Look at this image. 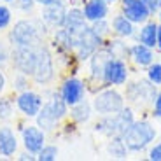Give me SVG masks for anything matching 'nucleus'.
I'll use <instances>...</instances> for the list:
<instances>
[{"mask_svg":"<svg viewBox=\"0 0 161 161\" xmlns=\"http://www.w3.org/2000/svg\"><path fill=\"white\" fill-rule=\"evenodd\" d=\"M14 23V14H12V9L9 7V4H0V32H5V30L11 28V25Z\"/></svg>","mask_w":161,"mask_h":161,"instance_id":"27","label":"nucleus"},{"mask_svg":"<svg viewBox=\"0 0 161 161\" xmlns=\"http://www.w3.org/2000/svg\"><path fill=\"white\" fill-rule=\"evenodd\" d=\"M58 154H60L58 145L47 144V142H46L44 147L37 153V159L39 161H54V159H58Z\"/></svg>","mask_w":161,"mask_h":161,"instance_id":"28","label":"nucleus"},{"mask_svg":"<svg viewBox=\"0 0 161 161\" xmlns=\"http://www.w3.org/2000/svg\"><path fill=\"white\" fill-rule=\"evenodd\" d=\"M95 32L102 37L103 40H107L110 35H112V30H110V21L109 19H100V21H95V23H89Z\"/></svg>","mask_w":161,"mask_h":161,"instance_id":"30","label":"nucleus"},{"mask_svg":"<svg viewBox=\"0 0 161 161\" xmlns=\"http://www.w3.org/2000/svg\"><path fill=\"white\" fill-rule=\"evenodd\" d=\"M128 58L133 61L135 67L138 69H147L151 63L156 58V53H154V47H149L145 44H140V42H135L128 47Z\"/></svg>","mask_w":161,"mask_h":161,"instance_id":"19","label":"nucleus"},{"mask_svg":"<svg viewBox=\"0 0 161 161\" xmlns=\"http://www.w3.org/2000/svg\"><path fill=\"white\" fill-rule=\"evenodd\" d=\"M147 158H149L151 161H161V140L158 142V144H154L153 147L149 149Z\"/></svg>","mask_w":161,"mask_h":161,"instance_id":"32","label":"nucleus"},{"mask_svg":"<svg viewBox=\"0 0 161 161\" xmlns=\"http://www.w3.org/2000/svg\"><path fill=\"white\" fill-rule=\"evenodd\" d=\"M11 44H9V40H0V69H4L7 65H11Z\"/></svg>","mask_w":161,"mask_h":161,"instance_id":"31","label":"nucleus"},{"mask_svg":"<svg viewBox=\"0 0 161 161\" xmlns=\"http://www.w3.org/2000/svg\"><path fill=\"white\" fill-rule=\"evenodd\" d=\"M44 103L40 112L35 116V123L44 130L46 133L54 131L61 125V121L69 116V105L63 102L58 91H46Z\"/></svg>","mask_w":161,"mask_h":161,"instance_id":"2","label":"nucleus"},{"mask_svg":"<svg viewBox=\"0 0 161 161\" xmlns=\"http://www.w3.org/2000/svg\"><path fill=\"white\" fill-rule=\"evenodd\" d=\"M0 2H4V4H14L16 0H0Z\"/></svg>","mask_w":161,"mask_h":161,"instance_id":"41","label":"nucleus"},{"mask_svg":"<svg viewBox=\"0 0 161 161\" xmlns=\"http://www.w3.org/2000/svg\"><path fill=\"white\" fill-rule=\"evenodd\" d=\"M145 5H147V9L151 11V14L153 16H156L158 14V11L161 9V4H159V0H142Z\"/></svg>","mask_w":161,"mask_h":161,"instance_id":"35","label":"nucleus"},{"mask_svg":"<svg viewBox=\"0 0 161 161\" xmlns=\"http://www.w3.org/2000/svg\"><path fill=\"white\" fill-rule=\"evenodd\" d=\"M130 79V69L128 63H126L123 58L112 56L109 58V61L105 63L103 69V88L105 86H112V88H119V86H125Z\"/></svg>","mask_w":161,"mask_h":161,"instance_id":"10","label":"nucleus"},{"mask_svg":"<svg viewBox=\"0 0 161 161\" xmlns=\"http://www.w3.org/2000/svg\"><path fill=\"white\" fill-rule=\"evenodd\" d=\"M159 63H161V60H159Z\"/></svg>","mask_w":161,"mask_h":161,"instance_id":"46","label":"nucleus"},{"mask_svg":"<svg viewBox=\"0 0 161 161\" xmlns=\"http://www.w3.org/2000/svg\"><path fill=\"white\" fill-rule=\"evenodd\" d=\"M109 58H112V53L105 47V46H102L98 51L93 53L88 60V79L91 82H95V84H98L100 88H103L102 79H103L105 63L109 61Z\"/></svg>","mask_w":161,"mask_h":161,"instance_id":"14","label":"nucleus"},{"mask_svg":"<svg viewBox=\"0 0 161 161\" xmlns=\"http://www.w3.org/2000/svg\"><path fill=\"white\" fill-rule=\"evenodd\" d=\"M16 107H14V100L7 98L5 95H0V125L2 123H9L16 116Z\"/></svg>","mask_w":161,"mask_h":161,"instance_id":"25","label":"nucleus"},{"mask_svg":"<svg viewBox=\"0 0 161 161\" xmlns=\"http://www.w3.org/2000/svg\"><path fill=\"white\" fill-rule=\"evenodd\" d=\"M91 105H93L95 114H98L100 117L112 116V114L119 112V110L126 105V98L117 88L105 86L100 91L95 93V97H93V100H91Z\"/></svg>","mask_w":161,"mask_h":161,"instance_id":"4","label":"nucleus"},{"mask_svg":"<svg viewBox=\"0 0 161 161\" xmlns=\"http://www.w3.org/2000/svg\"><path fill=\"white\" fill-rule=\"evenodd\" d=\"M69 4H53V5H44L40 9V21L44 23L46 28L49 30H56L63 26L65 21V14H67Z\"/></svg>","mask_w":161,"mask_h":161,"instance_id":"16","label":"nucleus"},{"mask_svg":"<svg viewBox=\"0 0 161 161\" xmlns=\"http://www.w3.org/2000/svg\"><path fill=\"white\" fill-rule=\"evenodd\" d=\"M19 151V137L11 125H0V158H14Z\"/></svg>","mask_w":161,"mask_h":161,"instance_id":"17","label":"nucleus"},{"mask_svg":"<svg viewBox=\"0 0 161 161\" xmlns=\"http://www.w3.org/2000/svg\"><path fill=\"white\" fill-rule=\"evenodd\" d=\"M147 74V80L153 82L154 86H161V63L159 61H153V63L145 69Z\"/></svg>","mask_w":161,"mask_h":161,"instance_id":"29","label":"nucleus"},{"mask_svg":"<svg viewBox=\"0 0 161 161\" xmlns=\"http://www.w3.org/2000/svg\"><path fill=\"white\" fill-rule=\"evenodd\" d=\"M56 77V65H54V53L49 49V46L40 44L37 47V63L35 70L32 74V80L37 86H49Z\"/></svg>","mask_w":161,"mask_h":161,"instance_id":"5","label":"nucleus"},{"mask_svg":"<svg viewBox=\"0 0 161 161\" xmlns=\"http://www.w3.org/2000/svg\"><path fill=\"white\" fill-rule=\"evenodd\" d=\"M19 142L25 151H28V153L37 156V153L47 142L46 140V131L37 123H25L19 128Z\"/></svg>","mask_w":161,"mask_h":161,"instance_id":"11","label":"nucleus"},{"mask_svg":"<svg viewBox=\"0 0 161 161\" xmlns=\"http://www.w3.org/2000/svg\"><path fill=\"white\" fill-rule=\"evenodd\" d=\"M107 2H109V4L112 5V4H116V2H119V0H107Z\"/></svg>","mask_w":161,"mask_h":161,"instance_id":"42","label":"nucleus"},{"mask_svg":"<svg viewBox=\"0 0 161 161\" xmlns=\"http://www.w3.org/2000/svg\"><path fill=\"white\" fill-rule=\"evenodd\" d=\"M88 23H95L100 19H107L110 14V4L107 0H84L80 4Z\"/></svg>","mask_w":161,"mask_h":161,"instance_id":"18","label":"nucleus"},{"mask_svg":"<svg viewBox=\"0 0 161 161\" xmlns=\"http://www.w3.org/2000/svg\"><path fill=\"white\" fill-rule=\"evenodd\" d=\"M128 147H126L123 137L116 135V137H109V142H107V154L110 158H116V159H125L128 158Z\"/></svg>","mask_w":161,"mask_h":161,"instance_id":"24","label":"nucleus"},{"mask_svg":"<svg viewBox=\"0 0 161 161\" xmlns=\"http://www.w3.org/2000/svg\"><path fill=\"white\" fill-rule=\"evenodd\" d=\"M133 121H135V112H133L131 107L125 105L119 112L112 114V116L100 117V121L95 125V130L105 137H116V135L121 137Z\"/></svg>","mask_w":161,"mask_h":161,"instance_id":"6","label":"nucleus"},{"mask_svg":"<svg viewBox=\"0 0 161 161\" xmlns=\"http://www.w3.org/2000/svg\"><path fill=\"white\" fill-rule=\"evenodd\" d=\"M105 44V40L98 35L91 26H86L82 32L75 35V42H74V56L77 61H88L95 51Z\"/></svg>","mask_w":161,"mask_h":161,"instance_id":"7","label":"nucleus"},{"mask_svg":"<svg viewBox=\"0 0 161 161\" xmlns=\"http://www.w3.org/2000/svg\"><path fill=\"white\" fill-rule=\"evenodd\" d=\"M16 2H32V0H16Z\"/></svg>","mask_w":161,"mask_h":161,"instance_id":"43","label":"nucleus"},{"mask_svg":"<svg viewBox=\"0 0 161 161\" xmlns=\"http://www.w3.org/2000/svg\"><path fill=\"white\" fill-rule=\"evenodd\" d=\"M9 82H7V75H5V70L0 69V95H4L5 89H7Z\"/></svg>","mask_w":161,"mask_h":161,"instance_id":"36","label":"nucleus"},{"mask_svg":"<svg viewBox=\"0 0 161 161\" xmlns=\"http://www.w3.org/2000/svg\"><path fill=\"white\" fill-rule=\"evenodd\" d=\"M93 114H95L93 105H91V102L86 100V98L80 100L79 103L69 107V116L75 125H86V123H89L91 117H93Z\"/></svg>","mask_w":161,"mask_h":161,"instance_id":"23","label":"nucleus"},{"mask_svg":"<svg viewBox=\"0 0 161 161\" xmlns=\"http://www.w3.org/2000/svg\"><path fill=\"white\" fill-rule=\"evenodd\" d=\"M119 2H121V12L137 26H140L142 23H145L147 19L153 18L151 11L142 0H119Z\"/></svg>","mask_w":161,"mask_h":161,"instance_id":"15","label":"nucleus"},{"mask_svg":"<svg viewBox=\"0 0 161 161\" xmlns=\"http://www.w3.org/2000/svg\"><path fill=\"white\" fill-rule=\"evenodd\" d=\"M60 97L69 107L79 103L80 100H84L88 95V82L84 79H80L77 75H67L61 80L60 88H58Z\"/></svg>","mask_w":161,"mask_h":161,"instance_id":"9","label":"nucleus"},{"mask_svg":"<svg viewBox=\"0 0 161 161\" xmlns=\"http://www.w3.org/2000/svg\"><path fill=\"white\" fill-rule=\"evenodd\" d=\"M16 159H19V161H35L37 156H35V154H32V153H28V151H23V153H18L16 154Z\"/></svg>","mask_w":161,"mask_h":161,"instance_id":"37","label":"nucleus"},{"mask_svg":"<svg viewBox=\"0 0 161 161\" xmlns=\"http://www.w3.org/2000/svg\"><path fill=\"white\" fill-rule=\"evenodd\" d=\"M158 26H159V23H158V21H154V19H147L145 23H142L140 28L137 30V35H135L137 42H140V44H145V46H149V47L156 49Z\"/></svg>","mask_w":161,"mask_h":161,"instance_id":"22","label":"nucleus"},{"mask_svg":"<svg viewBox=\"0 0 161 161\" xmlns=\"http://www.w3.org/2000/svg\"><path fill=\"white\" fill-rule=\"evenodd\" d=\"M39 47V46H37ZM37 47L23 46V47H12L11 51V67L16 72L26 74L32 77L37 63Z\"/></svg>","mask_w":161,"mask_h":161,"instance_id":"12","label":"nucleus"},{"mask_svg":"<svg viewBox=\"0 0 161 161\" xmlns=\"http://www.w3.org/2000/svg\"><path fill=\"white\" fill-rule=\"evenodd\" d=\"M46 26L44 23L33 18H23L18 19L14 25H11V28L7 32V40L11 47H23V46H30V47H37V46L46 42Z\"/></svg>","mask_w":161,"mask_h":161,"instance_id":"1","label":"nucleus"},{"mask_svg":"<svg viewBox=\"0 0 161 161\" xmlns=\"http://www.w3.org/2000/svg\"><path fill=\"white\" fill-rule=\"evenodd\" d=\"M110 30H112V33L116 37L125 39V40L126 39H133V37L137 35V25L131 23L123 12L112 16V19H110Z\"/></svg>","mask_w":161,"mask_h":161,"instance_id":"21","label":"nucleus"},{"mask_svg":"<svg viewBox=\"0 0 161 161\" xmlns=\"http://www.w3.org/2000/svg\"><path fill=\"white\" fill-rule=\"evenodd\" d=\"M16 4H18V9H19V11H23L26 16H28V14H32L33 7L37 5L35 0H32V2H16Z\"/></svg>","mask_w":161,"mask_h":161,"instance_id":"34","label":"nucleus"},{"mask_svg":"<svg viewBox=\"0 0 161 161\" xmlns=\"http://www.w3.org/2000/svg\"><path fill=\"white\" fill-rule=\"evenodd\" d=\"M156 16H158V23L161 25V9H159V11H158V14H156Z\"/></svg>","mask_w":161,"mask_h":161,"instance_id":"40","label":"nucleus"},{"mask_svg":"<svg viewBox=\"0 0 161 161\" xmlns=\"http://www.w3.org/2000/svg\"><path fill=\"white\" fill-rule=\"evenodd\" d=\"M159 4H161V0H159Z\"/></svg>","mask_w":161,"mask_h":161,"instance_id":"45","label":"nucleus"},{"mask_svg":"<svg viewBox=\"0 0 161 161\" xmlns=\"http://www.w3.org/2000/svg\"><path fill=\"white\" fill-rule=\"evenodd\" d=\"M88 25H89V23L86 21L84 12H82L80 5H69V9H67V14H65L63 28L69 30V32L74 33V35H77V33L82 32V30H84Z\"/></svg>","mask_w":161,"mask_h":161,"instance_id":"20","label":"nucleus"},{"mask_svg":"<svg viewBox=\"0 0 161 161\" xmlns=\"http://www.w3.org/2000/svg\"><path fill=\"white\" fill-rule=\"evenodd\" d=\"M121 137H123V140H125L130 153H142V151H145L156 140L158 130L151 121H147V119L137 121L135 119Z\"/></svg>","mask_w":161,"mask_h":161,"instance_id":"3","label":"nucleus"},{"mask_svg":"<svg viewBox=\"0 0 161 161\" xmlns=\"http://www.w3.org/2000/svg\"><path fill=\"white\" fill-rule=\"evenodd\" d=\"M159 88H161V86H159Z\"/></svg>","mask_w":161,"mask_h":161,"instance_id":"47","label":"nucleus"},{"mask_svg":"<svg viewBox=\"0 0 161 161\" xmlns=\"http://www.w3.org/2000/svg\"><path fill=\"white\" fill-rule=\"evenodd\" d=\"M42 103H44V95L32 88L16 93V97H14L16 112L25 119H35V116L42 109Z\"/></svg>","mask_w":161,"mask_h":161,"instance_id":"8","label":"nucleus"},{"mask_svg":"<svg viewBox=\"0 0 161 161\" xmlns=\"http://www.w3.org/2000/svg\"><path fill=\"white\" fill-rule=\"evenodd\" d=\"M82 2H84V0H80V4H82Z\"/></svg>","mask_w":161,"mask_h":161,"instance_id":"44","label":"nucleus"},{"mask_svg":"<svg viewBox=\"0 0 161 161\" xmlns=\"http://www.w3.org/2000/svg\"><path fill=\"white\" fill-rule=\"evenodd\" d=\"M158 95V86H154L149 80H135V82H130L128 88H126V97L131 103H145V102H151L156 98Z\"/></svg>","mask_w":161,"mask_h":161,"instance_id":"13","label":"nucleus"},{"mask_svg":"<svg viewBox=\"0 0 161 161\" xmlns=\"http://www.w3.org/2000/svg\"><path fill=\"white\" fill-rule=\"evenodd\" d=\"M153 116L156 119H161V91H158L156 98L153 100Z\"/></svg>","mask_w":161,"mask_h":161,"instance_id":"33","label":"nucleus"},{"mask_svg":"<svg viewBox=\"0 0 161 161\" xmlns=\"http://www.w3.org/2000/svg\"><path fill=\"white\" fill-rule=\"evenodd\" d=\"M35 4L44 7V5H53V4H69V0H35Z\"/></svg>","mask_w":161,"mask_h":161,"instance_id":"38","label":"nucleus"},{"mask_svg":"<svg viewBox=\"0 0 161 161\" xmlns=\"http://www.w3.org/2000/svg\"><path fill=\"white\" fill-rule=\"evenodd\" d=\"M30 84H32V77L26 75V74H21V72H16L12 74V79H11V89L14 93H19V91H25L28 89Z\"/></svg>","mask_w":161,"mask_h":161,"instance_id":"26","label":"nucleus"},{"mask_svg":"<svg viewBox=\"0 0 161 161\" xmlns=\"http://www.w3.org/2000/svg\"><path fill=\"white\" fill-rule=\"evenodd\" d=\"M156 49L161 51V25L158 26V40H156Z\"/></svg>","mask_w":161,"mask_h":161,"instance_id":"39","label":"nucleus"}]
</instances>
